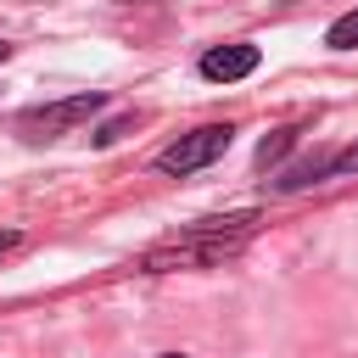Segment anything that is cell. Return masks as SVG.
Here are the masks:
<instances>
[{
    "instance_id": "obj_3",
    "label": "cell",
    "mask_w": 358,
    "mask_h": 358,
    "mask_svg": "<svg viewBox=\"0 0 358 358\" xmlns=\"http://www.w3.org/2000/svg\"><path fill=\"white\" fill-rule=\"evenodd\" d=\"M101 106H106V95H101V90H84V95H67V101H50V106L22 112V123H17V129H22L28 140H56V134H67V129L90 123Z\"/></svg>"
},
{
    "instance_id": "obj_10",
    "label": "cell",
    "mask_w": 358,
    "mask_h": 358,
    "mask_svg": "<svg viewBox=\"0 0 358 358\" xmlns=\"http://www.w3.org/2000/svg\"><path fill=\"white\" fill-rule=\"evenodd\" d=\"M6 56H11V45H6V39H0V62H6Z\"/></svg>"
},
{
    "instance_id": "obj_9",
    "label": "cell",
    "mask_w": 358,
    "mask_h": 358,
    "mask_svg": "<svg viewBox=\"0 0 358 358\" xmlns=\"http://www.w3.org/2000/svg\"><path fill=\"white\" fill-rule=\"evenodd\" d=\"M17 246H22V235H17V229H0V257H6V252H17Z\"/></svg>"
},
{
    "instance_id": "obj_5",
    "label": "cell",
    "mask_w": 358,
    "mask_h": 358,
    "mask_svg": "<svg viewBox=\"0 0 358 358\" xmlns=\"http://www.w3.org/2000/svg\"><path fill=\"white\" fill-rule=\"evenodd\" d=\"M324 45H336V50H352V45H358V6H352V11H341V17L330 22Z\"/></svg>"
},
{
    "instance_id": "obj_2",
    "label": "cell",
    "mask_w": 358,
    "mask_h": 358,
    "mask_svg": "<svg viewBox=\"0 0 358 358\" xmlns=\"http://www.w3.org/2000/svg\"><path fill=\"white\" fill-rule=\"evenodd\" d=\"M229 140H235V129H229V123H201V129L179 134L173 145H162V151H157V168H162V173H173V179H185V173H196V168L218 162V157L229 151Z\"/></svg>"
},
{
    "instance_id": "obj_1",
    "label": "cell",
    "mask_w": 358,
    "mask_h": 358,
    "mask_svg": "<svg viewBox=\"0 0 358 358\" xmlns=\"http://www.w3.org/2000/svg\"><path fill=\"white\" fill-rule=\"evenodd\" d=\"M252 229H257V213L196 218V224H190V229H179L173 241L151 246V252L140 257V268L162 274V268H190V263H224V257H235V252L252 241Z\"/></svg>"
},
{
    "instance_id": "obj_6",
    "label": "cell",
    "mask_w": 358,
    "mask_h": 358,
    "mask_svg": "<svg viewBox=\"0 0 358 358\" xmlns=\"http://www.w3.org/2000/svg\"><path fill=\"white\" fill-rule=\"evenodd\" d=\"M291 145H296V129H274V134H268V140L257 145V162L268 168V162H280V157H285Z\"/></svg>"
},
{
    "instance_id": "obj_7",
    "label": "cell",
    "mask_w": 358,
    "mask_h": 358,
    "mask_svg": "<svg viewBox=\"0 0 358 358\" xmlns=\"http://www.w3.org/2000/svg\"><path fill=\"white\" fill-rule=\"evenodd\" d=\"M347 173H358V140L347 151H330V168H324V179H347Z\"/></svg>"
},
{
    "instance_id": "obj_8",
    "label": "cell",
    "mask_w": 358,
    "mask_h": 358,
    "mask_svg": "<svg viewBox=\"0 0 358 358\" xmlns=\"http://www.w3.org/2000/svg\"><path fill=\"white\" fill-rule=\"evenodd\" d=\"M129 123H134V117H112V123L95 134V145H112V140H123V134H129Z\"/></svg>"
},
{
    "instance_id": "obj_4",
    "label": "cell",
    "mask_w": 358,
    "mask_h": 358,
    "mask_svg": "<svg viewBox=\"0 0 358 358\" xmlns=\"http://www.w3.org/2000/svg\"><path fill=\"white\" fill-rule=\"evenodd\" d=\"M257 45H246V39H235V45H213L207 56H201V78H213V84H235V78H246V73H257Z\"/></svg>"
},
{
    "instance_id": "obj_11",
    "label": "cell",
    "mask_w": 358,
    "mask_h": 358,
    "mask_svg": "<svg viewBox=\"0 0 358 358\" xmlns=\"http://www.w3.org/2000/svg\"><path fill=\"white\" fill-rule=\"evenodd\" d=\"M162 358H185V352H162Z\"/></svg>"
}]
</instances>
